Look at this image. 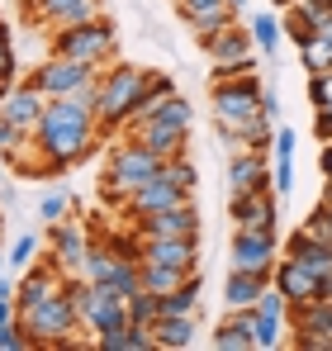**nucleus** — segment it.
Returning <instances> with one entry per match:
<instances>
[{
    "label": "nucleus",
    "instance_id": "f257e3e1",
    "mask_svg": "<svg viewBox=\"0 0 332 351\" xmlns=\"http://www.w3.org/2000/svg\"><path fill=\"white\" fill-rule=\"evenodd\" d=\"M100 81V76H95ZM29 143L43 152L48 171H67L76 162L91 157V147L100 143V119H95V86H86L81 95H57L38 119V128L29 133Z\"/></svg>",
    "mask_w": 332,
    "mask_h": 351
},
{
    "label": "nucleus",
    "instance_id": "f03ea898",
    "mask_svg": "<svg viewBox=\"0 0 332 351\" xmlns=\"http://www.w3.org/2000/svg\"><path fill=\"white\" fill-rule=\"evenodd\" d=\"M147 81H152L147 66L110 62V71L95 81V119H100V133H123V123L133 119L143 90H147Z\"/></svg>",
    "mask_w": 332,
    "mask_h": 351
},
{
    "label": "nucleus",
    "instance_id": "7ed1b4c3",
    "mask_svg": "<svg viewBox=\"0 0 332 351\" xmlns=\"http://www.w3.org/2000/svg\"><path fill=\"white\" fill-rule=\"evenodd\" d=\"M190 123H195V110H190V100H180V95H166V105L157 114L147 119H133L128 128H123V138H133V143H143L152 157H180L185 152V138H190Z\"/></svg>",
    "mask_w": 332,
    "mask_h": 351
},
{
    "label": "nucleus",
    "instance_id": "20e7f679",
    "mask_svg": "<svg viewBox=\"0 0 332 351\" xmlns=\"http://www.w3.org/2000/svg\"><path fill=\"white\" fill-rule=\"evenodd\" d=\"M48 53L57 58H71V62H86V66H110L114 53H119V34H114V24L105 14H95V19H81V24H62L53 29V43H48Z\"/></svg>",
    "mask_w": 332,
    "mask_h": 351
},
{
    "label": "nucleus",
    "instance_id": "39448f33",
    "mask_svg": "<svg viewBox=\"0 0 332 351\" xmlns=\"http://www.w3.org/2000/svg\"><path fill=\"white\" fill-rule=\"evenodd\" d=\"M157 171H162V157H152V152H147L143 143H133V138H119L110 147V157H105L100 195H105L110 204H123L138 185H147Z\"/></svg>",
    "mask_w": 332,
    "mask_h": 351
},
{
    "label": "nucleus",
    "instance_id": "423d86ee",
    "mask_svg": "<svg viewBox=\"0 0 332 351\" xmlns=\"http://www.w3.org/2000/svg\"><path fill=\"white\" fill-rule=\"evenodd\" d=\"M19 328L29 332V342L34 347H67V351H81L71 337L81 332V313H76V304H71V294L57 290L53 299H43V304H34V308H24L19 313Z\"/></svg>",
    "mask_w": 332,
    "mask_h": 351
},
{
    "label": "nucleus",
    "instance_id": "0eeeda50",
    "mask_svg": "<svg viewBox=\"0 0 332 351\" xmlns=\"http://www.w3.org/2000/svg\"><path fill=\"white\" fill-rule=\"evenodd\" d=\"M67 294H71V304H76V313H81V332H86L91 342H95L100 332L128 323V299L114 294L110 285H95V280H86V276H67Z\"/></svg>",
    "mask_w": 332,
    "mask_h": 351
},
{
    "label": "nucleus",
    "instance_id": "6e6552de",
    "mask_svg": "<svg viewBox=\"0 0 332 351\" xmlns=\"http://www.w3.org/2000/svg\"><path fill=\"white\" fill-rule=\"evenodd\" d=\"M261 81L257 71L237 76V81H214L209 86V105H214V128H242L247 119L261 114Z\"/></svg>",
    "mask_w": 332,
    "mask_h": 351
},
{
    "label": "nucleus",
    "instance_id": "1a4fd4ad",
    "mask_svg": "<svg viewBox=\"0 0 332 351\" xmlns=\"http://www.w3.org/2000/svg\"><path fill=\"white\" fill-rule=\"evenodd\" d=\"M95 76H100L95 66L71 62V58H57V53H48L38 66H29V81H34L48 100H57V95H81L86 86H95Z\"/></svg>",
    "mask_w": 332,
    "mask_h": 351
},
{
    "label": "nucleus",
    "instance_id": "9d476101",
    "mask_svg": "<svg viewBox=\"0 0 332 351\" xmlns=\"http://www.w3.org/2000/svg\"><path fill=\"white\" fill-rule=\"evenodd\" d=\"M280 261L276 233H233V252H228V271H247V276H266Z\"/></svg>",
    "mask_w": 332,
    "mask_h": 351
},
{
    "label": "nucleus",
    "instance_id": "9b49d317",
    "mask_svg": "<svg viewBox=\"0 0 332 351\" xmlns=\"http://www.w3.org/2000/svg\"><path fill=\"white\" fill-rule=\"evenodd\" d=\"M271 285L285 294V304H289V308H294V304H309V299H318V294H332L328 280H323L318 271H309L304 261H294V256H280V261H276Z\"/></svg>",
    "mask_w": 332,
    "mask_h": 351
},
{
    "label": "nucleus",
    "instance_id": "f8f14e48",
    "mask_svg": "<svg viewBox=\"0 0 332 351\" xmlns=\"http://www.w3.org/2000/svg\"><path fill=\"white\" fill-rule=\"evenodd\" d=\"M200 223L204 219H200L195 199H185V204H171V209L133 219V233L138 237H200Z\"/></svg>",
    "mask_w": 332,
    "mask_h": 351
},
{
    "label": "nucleus",
    "instance_id": "ddd939ff",
    "mask_svg": "<svg viewBox=\"0 0 332 351\" xmlns=\"http://www.w3.org/2000/svg\"><path fill=\"white\" fill-rule=\"evenodd\" d=\"M91 252V233L67 214L62 223H48V261H57L67 276H81V261Z\"/></svg>",
    "mask_w": 332,
    "mask_h": 351
},
{
    "label": "nucleus",
    "instance_id": "4468645a",
    "mask_svg": "<svg viewBox=\"0 0 332 351\" xmlns=\"http://www.w3.org/2000/svg\"><path fill=\"white\" fill-rule=\"evenodd\" d=\"M233 233H280V204H276V190L237 195V199H233Z\"/></svg>",
    "mask_w": 332,
    "mask_h": 351
},
{
    "label": "nucleus",
    "instance_id": "2eb2a0df",
    "mask_svg": "<svg viewBox=\"0 0 332 351\" xmlns=\"http://www.w3.org/2000/svg\"><path fill=\"white\" fill-rule=\"evenodd\" d=\"M185 199H195V195H190V190H180V185H176L171 176L157 171L152 180H147V185H138V190H133V195H128V199H123L119 209H123V219H143V214H157V209L185 204Z\"/></svg>",
    "mask_w": 332,
    "mask_h": 351
},
{
    "label": "nucleus",
    "instance_id": "dca6fc26",
    "mask_svg": "<svg viewBox=\"0 0 332 351\" xmlns=\"http://www.w3.org/2000/svg\"><path fill=\"white\" fill-rule=\"evenodd\" d=\"M257 190H276L271 185V152H233L228 157V199L237 195H257Z\"/></svg>",
    "mask_w": 332,
    "mask_h": 351
},
{
    "label": "nucleus",
    "instance_id": "f3484780",
    "mask_svg": "<svg viewBox=\"0 0 332 351\" xmlns=\"http://www.w3.org/2000/svg\"><path fill=\"white\" fill-rule=\"evenodd\" d=\"M138 261H157V266H176V271H200V237H138Z\"/></svg>",
    "mask_w": 332,
    "mask_h": 351
},
{
    "label": "nucleus",
    "instance_id": "a211bd4d",
    "mask_svg": "<svg viewBox=\"0 0 332 351\" xmlns=\"http://www.w3.org/2000/svg\"><path fill=\"white\" fill-rule=\"evenodd\" d=\"M105 0H24V14L29 24L38 29H62V24H81V19H95Z\"/></svg>",
    "mask_w": 332,
    "mask_h": 351
},
{
    "label": "nucleus",
    "instance_id": "6ab92c4d",
    "mask_svg": "<svg viewBox=\"0 0 332 351\" xmlns=\"http://www.w3.org/2000/svg\"><path fill=\"white\" fill-rule=\"evenodd\" d=\"M48 110V95L24 76V81H14V86H5V95H0V114L10 119V123H19L24 133H34L38 128V119Z\"/></svg>",
    "mask_w": 332,
    "mask_h": 351
},
{
    "label": "nucleus",
    "instance_id": "aec40b11",
    "mask_svg": "<svg viewBox=\"0 0 332 351\" xmlns=\"http://www.w3.org/2000/svg\"><path fill=\"white\" fill-rule=\"evenodd\" d=\"M209 342L219 351H257V308H228Z\"/></svg>",
    "mask_w": 332,
    "mask_h": 351
},
{
    "label": "nucleus",
    "instance_id": "412c9836",
    "mask_svg": "<svg viewBox=\"0 0 332 351\" xmlns=\"http://www.w3.org/2000/svg\"><path fill=\"white\" fill-rule=\"evenodd\" d=\"M280 256H294V261H304L309 271H318V276L328 280V290H332V242H318V237H309L304 228H294V233L285 237Z\"/></svg>",
    "mask_w": 332,
    "mask_h": 351
},
{
    "label": "nucleus",
    "instance_id": "4be33fe9",
    "mask_svg": "<svg viewBox=\"0 0 332 351\" xmlns=\"http://www.w3.org/2000/svg\"><path fill=\"white\" fill-rule=\"evenodd\" d=\"M289 328L299 337H332V294H318L309 304H294L289 308ZM294 337V342H299Z\"/></svg>",
    "mask_w": 332,
    "mask_h": 351
},
{
    "label": "nucleus",
    "instance_id": "5701e85b",
    "mask_svg": "<svg viewBox=\"0 0 332 351\" xmlns=\"http://www.w3.org/2000/svg\"><path fill=\"white\" fill-rule=\"evenodd\" d=\"M294 147H299L294 128H289V123H280L276 138H271V185L280 190V199L294 190Z\"/></svg>",
    "mask_w": 332,
    "mask_h": 351
},
{
    "label": "nucleus",
    "instance_id": "b1692460",
    "mask_svg": "<svg viewBox=\"0 0 332 351\" xmlns=\"http://www.w3.org/2000/svg\"><path fill=\"white\" fill-rule=\"evenodd\" d=\"M152 342H157V351L195 347V342H200V318H195V313H180V318L157 313V323H152Z\"/></svg>",
    "mask_w": 332,
    "mask_h": 351
},
{
    "label": "nucleus",
    "instance_id": "393cba45",
    "mask_svg": "<svg viewBox=\"0 0 332 351\" xmlns=\"http://www.w3.org/2000/svg\"><path fill=\"white\" fill-rule=\"evenodd\" d=\"M252 34L242 29V19H233L228 29H219L214 38H204V53H209V62H242V58H252Z\"/></svg>",
    "mask_w": 332,
    "mask_h": 351
},
{
    "label": "nucleus",
    "instance_id": "a878e982",
    "mask_svg": "<svg viewBox=\"0 0 332 351\" xmlns=\"http://www.w3.org/2000/svg\"><path fill=\"white\" fill-rule=\"evenodd\" d=\"M95 351H157L152 342V328H138V323H123L95 337Z\"/></svg>",
    "mask_w": 332,
    "mask_h": 351
},
{
    "label": "nucleus",
    "instance_id": "bb28decb",
    "mask_svg": "<svg viewBox=\"0 0 332 351\" xmlns=\"http://www.w3.org/2000/svg\"><path fill=\"white\" fill-rule=\"evenodd\" d=\"M271 280L266 276H247V271H228V285H223V304L228 308H257V299Z\"/></svg>",
    "mask_w": 332,
    "mask_h": 351
},
{
    "label": "nucleus",
    "instance_id": "cd10ccee",
    "mask_svg": "<svg viewBox=\"0 0 332 351\" xmlns=\"http://www.w3.org/2000/svg\"><path fill=\"white\" fill-rule=\"evenodd\" d=\"M138 276H143V290H152L157 299L171 294L176 285H185L195 271H176V266H157V261H138Z\"/></svg>",
    "mask_w": 332,
    "mask_h": 351
},
{
    "label": "nucleus",
    "instance_id": "c85d7f7f",
    "mask_svg": "<svg viewBox=\"0 0 332 351\" xmlns=\"http://www.w3.org/2000/svg\"><path fill=\"white\" fill-rule=\"evenodd\" d=\"M280 29H285V38H294V43H309V38H318V19L304 10V5H285V14H280Z\"/></svg>",
    "mask_w": 332,
    "mask_h": 351
},
{
    "label": "nucleus",
    "instance_id": "c756f323",
    "mask_svg": "<svg viewBox=\"0 0 332 351\" xmlns=\"http://www.w3.org/2000/svg\"><path fill=\"white\" fill-rule=\"evenodd\" d=\"M247 34H252V43H257L261 53H276L280 38H285V29H280V14H271V10L252 14V19H247Z\"/></svg>",
    "mask_w": 332,
    "mask_h": 351
},
{
    "label": "nucleus",
    "instance_id": "7c9ffc66",
    "mask_svg": "<svg viewBox=\"0 0 332 351\" xmlns=\"http://www.w3.org/2000/svg\"><path fill=\"white\" fill-rule=\"evenodd\" d=\"M233 19H237V14H233V10H228V5H219V10H204V14H190V19H185V24H190V29H195V38H200V43H204V38H214V34H219V29H228V24H233Z\"/></svg>",
    "mask_w": 332,
    "mask_h": 351
},
{
    "label": "nucleus",
    "instance_id": "2f4dec72",
    "mask_svg": "<svg viewBox=\"0 0 332 351\" xmlns=\"http://www.w3.org/2000/svg\"><path fill=\"white\" fill-rule=\"evenodd\" d=\"M157 313H162V299H157L152 290L128 294V323H138V328H152V323H157Z\"/></svg>",
    "mask_w": 332,
    "mask_h": 351
},
{
    "label": "nucleus",
    "instance_id": "473e14b6",
    "mask_svg": "<svg viewBox=\"0 0 332 351\" xmlns=\"http://www.w3.org/2000/svg\"><path fill=\"white\" fill-rule=\"evenodd\" d=\"M299 62L309 66V76H313V71H328V66H332V43L323 38V34L309 38V43H299Z\"/></svg>",
    "mask_w": 332,
    "mask_h": 351
},
{
    "label": "nucleus",
    "instance_id": "72a5a7b5",
    "mask_svg": "<svg viewBox=\"0 0 332 351\" xmlns=\"http://www.w3.org/2000/svg\"><path fill=\"white\" fill-rule=\"evenodd\" d=\"M67 214H71V195L67 190H43L38 195V219L43 223H62Z\"/></svg>",
    "mask_w": 332,
    "mask_h": 351
},
{
    "label": "nucleus",
    "instance_id": "f704fd0d",
    "mask_svg": "<svg viewBox=\"0 0 332 351\" xmlns=\"http://www.w3.org/2000/svg\"><path fill=\"white\" fill-rule=\"evenodd\" d=\"M14 71H19V53H14V34H10V24L0 19V86H14Z\"/></svg>",
    "mask_w": 332,
    "mask_h": 351
},
{
    "label": "nucleus",
    "instance_id": "c9c22d12",
    "mask_svg": "<svg viewBox=\"0 0 332 351\" xmlns=\"http://www.w3.org/2000/svg\"><path fill=\"white\" fill-rule=\"evenodd\" d=\"M162 176H171L180 190H190V195H195V180H200V171H195V162H190L185 152H180V157H171V162H162Z\"/></svg>",
    "mask_w": 332,
    "mask_h": 351
},
{
    "label": "nucleus",
    "instance_id": "e433bc0d",
    "mask_svg": "<svg viewBox=\"0 0 332 351\" xmlns=\"http://www.w3.org/2000/svg\"><path fill=\"white\" fill-rule=\"evenodd\" d=\"M34 256H38V237H34V233H19V237H14V247L5 252V261H10L14 271L34 266Z\"/></svg>",
    "mask_w": 332,
    "mask_h": 351
},
{
    "label": "nucleus",
    "instance_id": "4c0bfd02",
    "mask_svg": "<svg viewBox=\"0 0 332 351\" xmlns=\"http://www.w3.org/2000/svg\"><path fill=\"white\" fill-rule=\"evenodd\" d=\"M309 105H313V110H328L332 105V66L309 76Z\"/></svg>",
    "mask_w": 332,
    "mask_h": 351
},
{
    "label": "nucleus",
    "instance_id": "58836bf2",
    "mask_svg": "<svg viewBox=\"0 0 332 351\" xmlns=\"http://www.w3.org/2000/svg\"><path fill=\"white\" fill-rule=\"evenodd\" d=\"M34 342H29V332L19 328V318L14 323H0V351H29Z\"/></svg>",
    "mask_w": 332,
    "mask_h": 351
},
{
    "label": "nucleus",
    "instance_id": "ea45409f",
    "mask_svg": "<svg viewBox=\"0 0 332 351\" xmlns=\"http://www.w3.org/2000/svg\"><path fill=\"white\" fill-rule=\"evenodd\" d=\"M299 228H304L309 237H318V242H332V219L323 214V204H313V214H309Z\"/></svg>",
    "mask_w": 332,
    "mask_h": 351
},
{
    "label": "nucleus",
    "instance_id": "a19ab883",
    "mask_svg": "<svg viewBox=\"0 0 332 351\" xmlns=\"http://www.w3.org/2000/svg\"><path fill=\"white\" fill-rule=\"evenodd\" d=\"M24 143H29V133H24L19 123H10V119L0 114V152H19Z\"/></svg>",
    "mask_w": 332,
    "mask_h": 351
},
{
    "label": "nucleus",
    "instance_id": "79ce46f5",
    "mask_svg": "<svg viewBox=\"0 0 332 351\" xmlns=\"http://www.w3.org/2000/svg\"><path fill=\"white\" fill-rule=\"evenodd\" d=\"M247 71H257V62L242 58V62H214V81H237V76H247Z\"/></svg>",
    "mask_w": 332,
    "mask_h": 351
},
{
    "label": "nucleus",
    "instance_id": "37998d69",
    "mask_svg": "<svg viewBox=\"0 0 332 351\" xmlns=\"http://www.w3.org/2000/svg\"><path fill=\"white\" fill-rule=\"evenodd\" d=\"M313 133H318L323 143H332V105L328 110H313Z\"/></svg>",
    "mask_w": 332,
    "mask_h": 351
},
{
    "label": "nucleus",
    "instance_id": "c03bdc74",
    "mask_svg": "<svg viewBox=\"0 0 332 351\" xmlns=\"http://www.w3.org/2000/svg\"><path fill=\"white\" fill-rule=\"evenodd\" d=\"M299 5H304L318 24H328V19H332V0H299Z\"/></svg>",
    "mask_w": 332,
    "mask_h": 351
},
{
    "label": "nucleus",
    "instance_id": "a18cd8bd",
    "mask_svg": "<svg viewBox=\"0 0 332 351\" xmlns=\"http://www.w3.org/2000/svg\"><path fill=\"white\" fill-rule=\"evenodd\" d=\"M299 351H332V337H299Z\"/></svg>",
    "mask_w": 332,
    "mask_h": 351
},
{
    "label": "nucleus",
    "instance_id": "49530a36",
    "mask_svg": "<svg viewBox=\"0 0 332 351\" xmlns=\"http://www.w3.org/2000/svg\"><path fill=\"white\" fill-rule=\"evenodd\" d=\"M19 318V308H14V299L10 294H0V323H14Z\"/></svg>",
    "mask_w": 332,
    "mask_h": 351
},
{
    "label": "nucleus",
    "instance_id": "de8ad7c7",
    "mask_svg": "<svg viewBox=\"0 0 332 351\" xmlns=\"http://www.w3.org/2000/svg\"><path fill=\"white\" fill-rule=\"evenodd\" d=\"M318 167H323V180H332V143L318 152Z\"/></svg>",
    "mask_w": 332,
    "mask_h": 351
},
{
    "label": "nucleus",
    "instance_id": "09e8293b",
    "mask_svg": "<svg viewBox=\"0 0 332 351\" xmlns=\"http://www.w3.org/2000/svg\"><path fill=\"white\" fill-rule=\"evenodd\" d=\"M223 5H228V10H233L237 19H242V10H247V0H223Z\"/></svg>",
    "mask_w": 332,
    "mask_h": 351
},
{
    "label": "nucleus",
    "instance_id": "8fccbe9b",
    "mask_svg": "<svg viewBox=\"0 0 332 351\" xmlns=\"http://www.w3.org/2000/svg\"><path fill=\"white\" fill-rule=\"evenodd\" d=\"M318 204H332V180L323 185V195H318Z\"/></svg>",
    "mask_w": 332,
    "mask_h": 351
},
{
    "label": "nucleus",
    "instance_id": "3c124183",
    "mask_svg": "<svg viewBox=\"0 0 332 351\" xmlns=\"http://www.w3.org/2000/svg\"><path fill=\"white\" fill-rule=\"evenodd\" d=\"M318 34H323V38L332 43V19H328V24H318Z\"/></svg>",
    "mask_w": 332,
    "mask_h": 351
},
{
    "label": "nucleus",
    "instance_id": "603ef678",
    "mask_svg": "<svg viewBox=\"0 0 332 351\" xmlns=\"http://www.w3.org/2000/svg\"><path fill=\"white\" fill-rule=\"evenodd\" d=\"M5 271H10V261H5V247H0V276H5Z\"/></svg>",
    "mask_w": 332,
    "mask_h": 351
},
{
    "label": "nucleus",
    "instance_id": "864d4df0",
    "mask_svg": "<svg viewBox=\"0 0 332 351\" xmlns=\"http://www.w3.org/2000/svg\"><path fill=\"white\" fill-rule=\"evenodd\" d=\"M0 247H5V219H0Z\"/></svg>",
    "mask_w": 332,
    "mask_h": 351
},
{
    "label": "nucleus",
    "instance_id": "5fc2aeb1",
    "mask_svg": "<svg viewBox=\"0 0 332 351\" xmlns=\"http://www.w3.org/2000/svg\"><path fill=\"white\" fill-rule=\"evenodd\" d=\"M271 5H280V10H285V5H289V0H271Z\"/></svg>",
    "mask_w": 332,
    "mask_h": 351
},
{
    "label": "nucleus",
    "instance_id": "6e6d98bb",
    "mask_svg": "<svg viewBox=\"0 0 332 351\" xmlns=\"http://www.w3.org/2000/svg\"><path fill=\"white\" fill-rule=\"evenodd\" d=\"M323 214H328V219H332V204H323Z\"/></svg>",
    "mask_w": 332,
    "mask_h": 351
},
{
    "label": "nucleus",
    "instance_id": "4d7b16f0",
    "mask_svg": "<svg viewBox=\"0 0 332 351\" xmlns=\"http://www.w3.org/2000/svg\"><path fill=\"white\" fill-rule=\"evenodd\" d=\"M0 95H5V86H0Z\"/></svg>",
    "mask_w": 332,
    "mask_h": 351
}]
</instances>
